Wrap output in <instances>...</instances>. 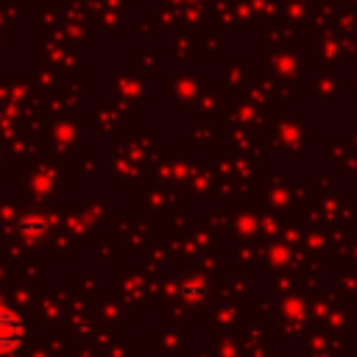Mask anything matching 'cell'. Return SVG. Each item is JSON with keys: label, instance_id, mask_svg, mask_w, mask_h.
I'll return each instance as SVG.
<instances>
[{"label": "cell", "instance_id": "obj_1", "mask_svg": "<svg viewBox=\"0 0 357 357\" xmlns=\"http://www.w3.org/2000/svg\"><path fill=\"white\" fill-rule=\"evenodd\" d=\"M22 340H25L22 318L11 310H0V354H8L14 349H20Z\"/></svg>", "mask_w": 357, "mask_h": 357}]
</instances>
